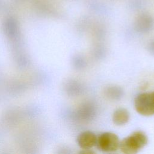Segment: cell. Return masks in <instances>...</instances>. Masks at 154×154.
<instances>
[{"mask_svg":"<svg viewBox=\"0 0 154 154\" xmlns=\"http://www.w3.org/2000/svg\"><path fill=\"white\" fill-rule=\"evenodd\" d=\"M130 114L129 111L123 108L117 109L112 114V121L117 125H123L128 123L129 120Z\"/></svg>","mask_w":154,"mask_h":154,"instance_id":"5b68a950","label":"cell"},{"mask_svg":"<svg viewBox=\"0 0 154 154\" xmlns=\"http://www.w3.org/2000/svg\"><path fill=\"white\" fill-rule=\"evenodd\" d=\"M96 135L89 131L82 132L77 138L78 144L83 150L91 149L96 145Z\"/></svg>","mask_w":154,"mask_h":154,"instance_id":"277c9868","label":"cell"},{"mask_svg":"<svg viewBox=\"0 0 154 154\" xmlns=\"http://www.w3.org/2000/svg\"><path fill=\"white\" fill-rule=\"evenodd\" d=\"M146 135L142 131H135L120 141L119 148L122 152L127 154L137 153L147 143Z\"/></svg>","mask_w":154,"mask_h":154,"instance_id":"6da1fadb","label":"cell"},{"mask_svg":"<svg viewBox=\"0 0 154 154\" xmlns=\"http://www.w3.org/2000/svg\"><path fill=\"white\" fill-rule=\"evenodd\" d=\"M134 106L138 113L144 116L154 115V91L144 92L137 96Z\"/></svg>","mask_w":154,"mask_h":154,"instance_id":"7a4b0ae2","label":"cell"},{"mask_svg":"<svg viewBox=\"0 0 154 154\" xmlns=\"http://www.w3.org/2000/svg\"><path fill=\"white\" fill-rule=\"evenodd\" d=\"M120 141L118 136L112 132H103L97 137L96 146L100 150L112 152L119 148Z\"/></svg>","mask_w":154,"mask_h":154,"instance_id":"3957f363","label":"cell"}]
</instances>
